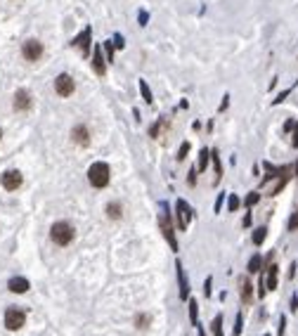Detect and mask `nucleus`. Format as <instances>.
I'll use <instances>...</instances> for the list:
<instances>
[{
	"instance_id": "nucleus-8",
	"label": "nucleus",
	"mask_w": 298,
	"mask_h": 336,
	"mask_svg": "<svg viewBox=\"0 0 298 336\" xmlns=\"http://www.w3.org/2000/svg\"><path fill=\"white\" fill-rule=\"evenodd\" d=\"M74 90H76V83H74V78L69 74H59L54 78V93L59 95V97H71Z\"/></svg>"
},
{
	"instance_id": "nucleus-35",
	"label": "nucleus",
	"mask_w": 298,
	"mask_h": 336,
	"mask_svg": "<svg viewBox=\"0 0 298 336\" xmlns=\"http://www.w3.org/2000/svg\"><path fill=\"white\" fill-rule=\"evenodd\" d=\"M223 202H225V192H220V194H218V199H216V208H213L216 213H220V211H223Z\"/></svg>"
},
{
	"instance_id": "nucleus-23",
	"label": "nucleus",
	"mask_w": 298,
	"mask_h": 336,
	"mask_svg": "<svg viewBox=\"0 0 298 336\" xmlns=\"http://www.w3.org/2000/svg\"><path fill=\"white\" fill-rule=\"evenodd\" d=\"M260 268H263V256L253 254L251 260H248V272H260Z\"/></svg>"
},
{
	"instance_id": "nucleus-17",
	"label": "nucleus",
	"mask_w": 298,
	"mask_h": 336,
	"mask_svg": "<svg viewBox=\"0 0 298 336\" xmlns=\"http://www.w3.org/2000/svg\"><path fill=\"white\" fill-rule=\"evenodd\" d=\"M211 161H213V168H216V180L213 182H220V178H223V163H220V154H218L216 149H211Z\"/></svg>"
},
{
	"instance_id": "nucleus-45",
	"label": "nucleus",
	"mask_w": 298,
	"mask_h": 336,
	"mask_svg": "<svg viewBox=\"0 0 298 336\" xmlns=\"http://www.w3.org/2000/svg\"><path fill=\"white\" fill-rule=\"evenodd\" d=\"M296 175H298V163H296Z\"/></svg>"
},
{
	"instance_id": "nucleus-31",
	"label": "nucleus",
	"mask_w": 298,
	"mask_h": 336,
	"mask_svg": "<svg viewBox=\"0 0 298 336\" xmlns=\"http://www.w3.org/2000/svg\"><path fill=\"white\" fill-rule=\"evenodd\" d=\"M242 324H244V317H242V312H237V320H234V329H232V336H239V334H242Z\"/></svg>"
},
{
	"instance_id": "nucleus-47",
	"label": "nucleus",
	"mask_w": 298,
	"mask_h": 336,
	"mask_svg": "<svg viewBox=\"0 0 298 336\" xmlns=\"http://www.w3.org/2000/svg\"><path fill=\"white\" fill-rule=\"evenodd\" d=\"M265 336H270V334H265Z\"/></svg>"
},
{
	"instance_id": "nucleus-40",
	"label": "nucleus",
	"mask_w": 298,
	"mask_h": 336,
	"mask_svg": "<svg viewBox=\"0 0 298 336\" xmlns=\"http://www.w3.org/2000/svg\"><path fill=\"white\" fill-rule=\"evenodd\" d=\"M291 145H294V147H298V123L294 126V137H291Z\"/></svg>"
},
{
	"instance_id": "nucleus-42",
	"label": "nucleus",
	"mask_w": 298,
	"mask_h": 336,
	"mask_svg": "<svg viewBox=\"0 0 298 336\" xmlns=\"http://www.w3.org/2000/svg\"><path fill=\"white\" fill-rule=\"evenodd\" d=\"M296 263H291V265H289V280H294V277H296Z\"/></svg>"
},
{
	"instance_id": "nucleus-38",
	"label": "nucleus",
	"mask_w": 298,
	"mask_h": 336,
	"mask_svg": "<svg viewBox=\"0 0 298 336\" xmlns=\"http://www.w3.org/2000/svg\"><path fill=\"white\" fill-rule=\"evenodd\" d=\"M197 173H199L197 168H192V171H190V175H187V182H190V185H194V182H197Z\"/></svg>"
},
{
	"instance_id": "nucleus-37",
	"label": "nucleus",
	"mask_w": 298,
	"mask_h": 336,
	"mask_svg": "<svg viewBox=\"0 0 298 336\" xmlns=\"http://www.w3.org/2000/svg\"><path fill=\"white\" fill-rule=\"evenodd\" d=\"M227 107H230V95H225V97H223V102H220V107H218V111H225Z\"/></svg>"
},
{
	"instance_id": "nucleus-27",
	"label": "nucleus",
	"mask_w": 298,
	"mask_h": 336,
	"mask_svg": "<svg viewBox=\"0 0 298 336\" xmlns=\"http://www.w3.org/2000/svg\"><path fill=\"white\" fill-rule=\"evenodd\" d=\"M258 202H260V194H258V192H251V194L244 199V206H246V208H253Z\"/></svg>"
},
{
	"instance_id": "nucleus-24",
	"label": "nucleus",
	"mask_w": 298,
	"mask_h": 336,
	"mask_svg": "<svg viewBox=\"0 0 298 336\" xmlns=\"http://www.w3.org/2000/svg\"><path fill=\"white\" fill-rule=\"evenodd\" d=\"M163 128H166V119H159V121L154 123V126H151V128H149V137H159V133H161Z\"/></svg>"
},
{
	"instance_id": "nucleus-4",
	"label": "nucleus",
	"mask_w": 298,
	"mask_h": 336,
	"mask_svg": "<svg viewBox=\"0 0 298 336\" xmlns=\"http://www.w3.org/2000/svg\"><path fill=\"white\" fill-rule=\"evenodd\" d=\"M71 48H78V50H81V54L88 59V57H90V50H93V26H85L78 36H74Z\"/></svg>"
},
{
	"instance_id": "nucleus-3",
	"label": "nucleus",
	"mask_w": 298,
	"mask_h": 336,
	"mask_svg": "<svg viewBox=\"0 0 298 336\" xmlns=\"http://www.w3.org/2000/svg\"><path fill=\"white\" fill-rule=\"evenodd\" d=\"M161 206H163V211L159 213V228H161V234L166 237L171 251L177 254V237H175V230H173V220H171V213L166 211V204H161Z\"/></svg>"
},
{
	"instance_id": "nucleus-5",
	"label": "nucleus",
	"mask_w": 298,
	"mask_h": 336,
	"mask_svg": "<svg viewBox=\"0 0 298 336\" xmlns=\"http://www.w3.org/2000/svg\"><path fill=\"white\" fill-rule=\"evenodd\" d=\"M45 52V48H43V43L38 38H26V41L22 43V57L26 59V62H38Z\"/></svg>"
},
{
	"instance_id": "nucleus-22",
	"label": "nucleus",
	"mask_w": 298,
	"mask_h": 336,
	"mask_svg": "<svg viewBox=\"0 0 298 336\" xmlns=\"http://www.w3.org/2000/svg\"><path fill=\"white\" fill-rule=\"evenodd\" d=\"M187 306H190V322L194 324V327H199V317H197V315H199V303H197L194 298H190Z\"/></svg>"
},
{
	"instance_id": "nucleus-39",
	"label": "nucleus",
	"mask_w": 298,
	"mask_h": 336,
	"mask_svg": "<svg viewBox=\"0 0 298 336\" xmlns=\"http://www.w3.org/2000/svg\"><path fill=\"white\" fill-rule=\"evenodd\" d=\"M242 225H244V228H248V225H251V211H248V208H246V213H244V220H242Z\"/></svg>"
},
{
	"instance_id": "nucleus-10",
	"label": "nucleus",
	"mask_w": 298,
	"mask_h": 336,
	"mask_svg": "<svg viewBox=\"0 0 298 336\" xmlns=\"http://www.w3.org/2000/svg\"><path fill=\"white\" fill-rule=\"evenodd\" d=\"M31 104H33V97H31V93H28L26 88H19V90L14 93V102H12L14 111H28V109H31Z\"/></svg>"
},
{
	"instance_id": "nucleus-43",
	"label": "nucleus",
	"mask_w": 298,
	"mask_h": 336,
	"mask_svg": "<svg viewBox=\"0 0 298 336\" xmlns=\"http://www.w3.org/2000/svg\"><path fill=\"white\" fill-rule=\"evenodd\" d=\"M284 329H286V317L282 315V317H279V334H284Z\"/></svg>"
},
{
	"instance_id": "nucleus-15",
	"label": "nucleus",
	"mask_w": 298,
	"mask_h": 336,
	"mask_svg": "<svg viewBox=\"0 0 298 336\" xmlns=\"http://www.w3.org/2000/svg\"><path fill=\"white\" fill-rule=\"evenodd\" d=\"M239 296H242V303H244V306L251 303V298H253V284L248 282V280H242V284H239Z\"/></svg>"
},
{
	"instance_id": "nucleus-34",
	"label": "nucleus",
	"mask_w": 298,
	"mask_h": 336,
	"mask_svg": "<svg viewBox=\"0 0 298 336\" xmlns=\"http://www.w3.org/2000/svg\"><path fill=\"white\" fill-rule=\"evenodd\" d=\"M286 228L291 230V232H294V230H298V211H294V215L289 218V225H286Z\"/></svg>"
},
{
	"instance_id": "nucleus-13",
	"label": "nucleus",
	"mask_w": 298,
	"mask_h": 336,
	"mask_svg": "<svg viewBox=\"0 0 298 336\" xmlns=\"http://www.w3.org/2000/svg\"><path fill=\"white\" fill-rule=\"evenodd\" d=\"M175 272H177V284H180V298H182V301H187V296H190V280L185 277L182 260H175Z\"/></svg>"
},
{
	"instance_id": "nucleus-14",
	"label": "nucleus",
	"mask_w": 298,
	"mask_h": 336,
	"mask_svg": "<svg viewBox=\"0 0 298 336\" xmlns=\"http://www.w3.org/2000/svg\"><path fill=\"white\" fill-rule=\"evenodd\" d=\"M28 286H31V284H28L26 277H12V280L7 282V289H10L12 294H26Z\"/></svg>"
},
{
	"instance_id": "nucleus-36",
	"label": "nucleus",
	"mask_w": 298,
	"mask_h": 336,
	"mask_svg": "<svg viewBox=\"0 0 298 336\" xmlns=\"http://www.w3.org/2000/svg\"><path fill=\"white\" fill-rule=\"evenodd\" d=\"M211 282H213V277H206V282H203V294H206V298L211 296Z\"/></svg>"
},
{
	"instance_id": "nucleus-7",
	"label": "nucleus",
	"mask_w": 298,
	"mask_h": 336,
	"mask_svg": "<svg viewBox=\"0 0 298 336\" xmlns=\"http://www.w3.org/2000/svg\"><path fill=\"white\" fill-rule=\"evenodd\" d=\"M175 208H177V230H182V232H187V228H190L192 223V206L185 199H177L175 202Z\"/></svg>"
},
{
	"instance_id": "nucleus-28",
	"label": "nucleus",
	"mask_w": 298,
	"mask_h": 336,
	"mask_svg": "<svg viewBox=\"0 0 298 336\" xmlns=\"http://www.w3.org/2000/svg\"><path fill=\"white\" fill-rule=\"evenodd\" d=\"M211 329H213V336H223V315H216Z\"/></svg>"
},
{
	"instance_id": "nucleus-6",
	"label": "nucleus",
	"mask_w": 298,
	"mask_h": 336,
	"mask_svg": "<svg viewBox=\"0 0 298 336\" xmlns=\"http://www.w3.org/2000/svg\"><path fill=\"white\" fill-rule=\"evenodd\" d=\"M26 324V312L22 308H7L5 310V327L10 329V332H17V329H22Z\"/></svg>"
},
{
	"instance_id": "nucleus-29",
	"label": "nucleus",
	"mask_w": 298,
	"mask_h": 336,
	"mask_svg": "<svg viewBox=\"0 0 298 336\" xmlns=\"http://www.w3.org/2000/svg\"><path fill=\"white\" fill-rule=\"evenodd\" d=\"M190 149H192L190 142H182V145H180V152H177V161H185L187 154H190Z\"/></svg>"
},
{
	"instance_id": "nucleus-1",
	"label": "nucleus",
	"mask_w": 298,
	"mask_h": 336,
	"mask_svg": "<svg viewBox=\"0 0 298 336\" xmlns=\"http://www.w3.org/2000/svg\"><path fill=\"white\" fill-rule=\"evenodd\" d=\"M111 180V168H109L107 161H95L90 168H88V182L97 189H104Z\"/></svg>"
},
{
	"instance_id": "nucleus-30",
	"label": "nucleus",
	"mask_w": 298,
	"mask_h": 336,
	"mask_svg": "<svg viewBox=\"0 0 298 336\" xmlns=\"http://www.w3.org/2000/svg\"><path fill=\"white\" fill-rule=\"evenodd\" d=\"M135 322H137V329H147L149 324H151V317L149 315H137Z\"/></svg>"
},
{
	"instance_id": "nucleus-11",
	"label": "nucleus",
	"mask_w": 298,
	"mask_h": 336,
	"mask_svg": "<svg viewBox=\"0 0 298 336\" xmlns=\"http://www.w3.org/2000/svg\"><path fill=\"white\" fill-rule=\"evenodd\" d=\"M71 142H76V145H81V147H88V145H90V128H88L85 123L74 126V128H71Z\"/></svg>"
},
{
	"instance_id": "nucleus-32",
	"label": "nucleus",
	"mask_w": 298,
	"mask_h": 336,
	"mask_svg": "<svg viewBox=\"0 0 298 336\" xmlns=\"http://www.w3.org/2000/svg\"><path fill=\"white\" fill-rule=\"evenodd\" d=\"M111 41H114V48H116V50H123V48H125V38H123L121 33H114Z\"/></svg>"
},
{
	"instance_id": "nucleus-19",
	"label": "nucleus",
	"mask_w": 298,
	"mask_h": 336,
	"mask_svg": "<svg viewBox=\"0 0 298 336\" xmlns=\"http://www.w3.org/2000/svg\"><path fill=\"white\" fill-rule=\"evenodd\" d=\"M123 215V208H121V204H107V218H111V220H119Z\"/></svg>"
},
{
	"instance_id": "nucleus-12",
	"label": "nucleus",
	"mask_w": 298,
	"mask_h": 336,
	"mask_svg": "<svg viewBox=\"0 0 298 336\" xmlns=\"http://www.w3.org/2000/svg\"><path fill=\"white\" fill-rule=\"evenodd\" d=\"M93 71H95L97 76H104V74H107V57H104L102 45H95V48H93Z\"/></svg>"
},
{
	"instance_id": "nucleus-46",
	"label": "nucleus",
	"mask_w": 298,
	"mask_h": 336,
	"mask_svg": "<svg viewBox=\"0 0 298 336\" xmlns=\"http://www.w3.org/2000/svg\"><path fill=\"white\" fill-rule=\"evenodd\" d=\"M0 137H2V130H0Z\"/></svg>"
},
{
	"instance_id": "nucleus-26",
	"label": "nucleus",
	"mask_w": 298,
	"mask_h": 336,
	"mask_svg": "<svg viewBox=\"0 0 298 336\" xmlns=\"http://www.w3.org/2000/svg\"><path fill=\"white\" fill-rule=\"evenodd\" d=\"M239 204H242V199H239V197H237V194H230V197H227V211H239Z\"/></svg>"
},
{
	"instance_id": "nucleus-21",
	"label": "nucleus",
	"mask_w": 298,
	"mask_h": 336,
	"mask_svg": "<svg viewBox=\"0 0 298 336\" xmlns=\"http://www.w3.org/2000/svg\"><path fill=\"white\" fill-rule=\"evenodd\" d=\"M265 237H268V228H265V225H260V228L253 230V237H251V239H253V244H256V246H260V244L265 242Z\"/></svg>"
},
{
	"instance_id": "nucleus-33",
	"label": "nucleus",
	"mask_w": 298,
	"mask_h": 336,
	"mask_svg": "<svg viewBox=\"0 0 298 336\" xmlns=\"http://www.w3.org/2000/svg\"><path fill=\"white\" fill-rule=\"evenodd\" d=\"M137 22H140V26H147V24H149L147 10H140V12H137Z\"/></svg>"
},
{
	"instance_id": "nucleus-44",
	"label": "nucleus",
	"mask_w": 298,
	"mask_h": 336,
	"mask_svg": "<svg viewBox=\"0 0 298 336\" xmlns=\"http://www.w3.org/2000/svg\"><path fill=\"white\" fill-rule=\"evenodd\" d=\"M199 336H203V329H201V327H199Z\"/></svg>"
},
{
	"instance_id": "nucleus-25",
	"label": "nucleus",
	"mask_w": 298,
	"mask_h": 336,
	"mask_svg": "<svg viewBox=\"0 0 298 336\" xmlns=\"http://www.w3.org/2000/svg\"><path fill=\"white\" fill-rule=\"evenodd\" d=\"M294 88H296V83H294L291 88H286V90H282V93H279V95H277V97H274V100H272V107H277V104H282V102H284L286 97L291 95V90H294Z\"/></svg>"
},
{
	"instance_id": "nucleus-16",
	"label": "nucleus",
	"mask_w": 298,
	"mask_h": 336,
	"mask_svg": "<svg viewBox=\"0 0 298 336\" xmlns=\"http://www.w3.org/2000/svg\"><path fill=\"white\" fill-rule=\"evenodd\" d=\"M208 161H211V149L201 147V152H199V163H197V171H199V173H206V166H208Z\"/></svg>"
},
{
	"instance_id": "nucleus-20",
	"label": "nucleus",
	"mask_w": 298,
	"mask_h": 336,
	"mask_svg": "<svg viewBox=\"0 0 298 336\" xmlns=\"http://www.w3.org/2000/svg\"><path fill=\"white\" fill-rule=\"evenodd\" d=\"M102 50H104V57H107V62L111 64L114 62V57H116V48H114V41L109 38V41L102 43Z\"/></svg>"
},
{
	"instance_id": "nucleus-41",
	"label": "nucleus",
	"mask_w": 298,
	"mask_h": 336,
	"mask_svg": "<svg viewBox=\"0 0 298 336\" xmlns=\"http://www.w3.org/2000/svg\"><path fill=\"white\" fill-rule=\"evenodd\" d=\"M294 126H296V121H294V119H289V121L284 123V133H289V130H294Z\"/></svg>"
},
{
	"instance_id": "nucleus-18",
	"label": "nucleus",
	"mask_w": 298,
	"mask_h": 336,
	"mask_svg": "<svg viewBox=\"0 0 298 336\" xmlns=\"http://www.w3.org/2000/svg\"><path fill=\"white\" fill-rule=\"evenodd\" d=\"M140 95H142V100H145L147 104H151V102H154V95H151V88L147 85V81H145V78H140Z\"/></svg>"
},
{
	"instance_id": "nucleus-2",
	"label": "nucleus",
	"mask_w": 298,
	"mask_h": 336,
	"mask_svg": "<svg viewBox=\"0 0 298 336\" xmlns=\"http://www.w3.org/2000/svg\"><path fill=\"white\" fill-rule=\"evenodd\" d=\"M74 237H76V230L67 220H59V223H54L52 228H50V239L57 246H69V244L74 242Z\"/></svg>"
},
{
	"instance_id": "nucleus-9",
	"label": "nucleus",
	"mask_w": 298,
	"mask_h": 336,
	"mask_svg": "<svg viewBox=\"0 0 298 336\" xmlns=\"http://www.w3.org/2000/svg\"><path fill=\"white\" fill-rule=\"evenodd\" d=\"M22 182H24V175L19 173V171H5V173L0 175V185L7 189V192H17V189L22 187Z\"/></svg>"
}]
</instances>
